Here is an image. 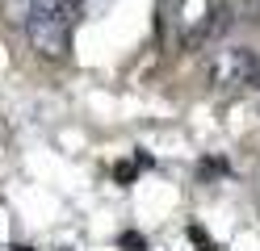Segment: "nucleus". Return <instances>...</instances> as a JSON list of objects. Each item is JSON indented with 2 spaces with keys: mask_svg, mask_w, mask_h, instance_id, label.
I'll list each match as a JSON object with an SVG mask.
<instances>
[{
  "mask_svg": "<svg viewBox=\"0 0 260 251\" xmlns=\"http://www.w3.org/2000/svg\"><path fill=\"white\" fill-rule=\"evenodd\" d=\"M72 9L63 0H29V13H25V33H29V46L46 59H63L72 46Z\"/></svg>",
  "mask_w": 260,
  "mask_h": 251,
  "instance_id": "f257e3e1",
  "label": "nucleus"
},
{
  "mask_svg": "<svg viewBox=\"0 0 260 251\" xmlns=\"http://www.w3.org/2000/svg\"><path fill=\"white\" fill-rule=\"evenodd\" d=\"M260 67V55L248 46H231V50H218L214 63H210V76H214L218 84H252Z\"/></svg>",
  "mask_w": 260,
  "mask_h": 251,
  "instance_id": "f03ea898",
  "label": "nucleus"
},
{
  "mask_svg": "<svg viewBox=\"0 0 260 251\" xmlns=\"http://www.w3.org/2000/svg\"><path fill=\"white\" fill-rule=\"evenodd\" d=\"M231 25H235V9H231V5H214L198 25L185 33V50H202V46H210V42H218Z\"/></svg>",
  "mask_w": 260,
  "mask_h": 251,
  "instance_id": "7ed1b4c3",
  "label": "nucleus"
},
{
  "mask_svg": "<svg viewBox=\"0 0 260 251\" xmlns=\"http://www.w3.org/2000/svg\"><path fill=\"white\" fill-rule=\"evenodd\" d=\"M235 9V21H248V25H260V0H239Z\"/></svg>",
  "mask_w": 260,
  "mask_h": 251,
  "instance_id": "20e7f679",
  "label": "nucleus"
},
{
  "mask_svg": "<svg viewBox=\"0 0 260 251\" xmlns=\"http://www.w3.org/2000/svg\"><path fill=\"white\" fill-rule=\"evenodd\" d=\"M122 247H126V251H147V239L135 234V230H126V234H122Z\"/></svg>",
  "mask_w": 260,
  "mask_h": 251,
  "instance_id": "39448f33",
  "label": "nucleus"
},
{
  "mask_svg": "<svg viewBox=\"0 0 260 251\" xmlns=\"http://www.w3.org/2000/svg\"><path fill=\"white\" fill-rule=\"evenodd\" d=\"M113 180H118V184H130V180H135V163H118V167H113Z\"/></svg>",
  "mask_w": 260,
  "mask_h": 251,
  "instance_id": "423d86ee",
  "label": "nucleus"
},
{
  "mask_svg": "<svg viewBox=\"0 0 260 251\" xmlns=\"http://www.w3.org/2000/svg\"><path fill=\"white\" fill-rule=\"evenodd\" d=\"M189 239H193V243H198L202 251H210V234H206L202 226H189Z\"/></svg>",
  "mask_w": 260,
  "mask_h": 251,
  "instance_id": "0eeeda50",
  "label": "nucleus"
},
{
  "mask_svg": "<svg viewBox=\"0 0 260 251\" xmlns=\"http://www.w3.org/2000/svg\"><path fill=\"white\" fill-rule=\"evenodd\" d=\"M63 5H68V9H72V13H76V9H80V5H84V0H63Z\"/></svg>",
  "mask_w": 260,
  "mask_h": 251,
  "instance_id": "6e6552de",
  "label": "nucleus"
}]
</instances>
